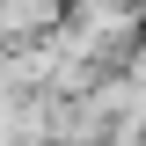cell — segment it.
I'll return each mask as SVG.
<instances>
[{
	"instance_id": "1",
	"label": "cell",
	"mask_w": 146,
	"mask_h": 146,
	"mask_svg": "<svg viewBox=\"0 0 146 146\" xmlns=\"http://www.w3.org/2000/svg\"><path fill=\"white\" fill-rule=\"evenodd\" d=\"M66 0H7V15H0V29H7V44H36V36L66 29Z\"/></svg>"
}]
</instances>
